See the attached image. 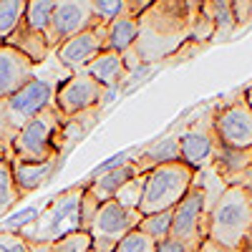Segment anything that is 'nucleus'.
Returning a JSON list of instances; mask_svg holds the SVG:
<instances>
[{
  "instance_id": "obj_1",
  "label": "nucleus",
  "mask_w": 252,
  "mask_h": 252,
  "mask_svg": "<svg viewBox=\"0 0 252 252\" xmlns=\"http://www.w3.org/2000/svg\"><path fill=\"white\" fill-rule=\"evenodd\" d=\"M202 0H154L144 13H139V40L134 51L144 63H157L172 58L192 33V20Z\"/></svg>"
},
{
  "instance_id": "obj_2",
  "label": "nucleus",
  "mask_w": 252,
  "mask_h": 252,
  "mask_svg": "<svg viewBox=\"0 0 252 252\" xmlns=\"http://www.w3.org/2000/svg\"><path fill=\"white\" fill-rule=\"evenodd\" d=\"M252 220V194L237 184H227L220 199L209 207L207 237L227 247H245L250 237Z\"/></svg>"
},
{
  "instance_id": "obj_3",
  "label": "nucleus",
  "mask_w": 252,
  "mask_h": 252,
  "mask_svg": "<svg viewBox=\"0 0 252 252\" xmlns=\"http://www.w3.org/2000/svg\"><path fill=\"white\" fill-rule=\"evenodd\" d=\"M194 177H197V169H192V166L182 159L154 166L152 172H146V184H144L139 212L141 215H154V212L174 209L184 199V194L192 189Z\"/></svg>"
},
{
  "instance_id": "obj_4",
  "label": "nucleus",
  "mask_w": 252,
  "mask_h": 252,
  "mask_svg": "<svg viewBox=\"0 0 252 252\" xmlns=\"http://www.w3.org/2000/svg\"><path fill=\"white\" fill-rule=\"evenodd\" d=\"M83 187L86 184H76L68 187L66 192H61L53 197L46 209H40V215L33 224H28L23 235L28 242H56L61 237H66L71 232L81 229V197H83Z\"/></svg>"
},
{
  "instance_id": "obj_5",
  "label": "nucleus",
  "mask_w": 252,
  "mask_h": 252,
  "mask_svg": "<svg viewBox=\"0 0 252 252\" xmlns=\"http://www.w3.org/2000/svg\"><path fill=\"white\" fill-rule=\"evenodd\" d=\"M63 116L58 114L56 103L46 106L40 114H35L23 129L18 131L13 141V159L18 161H48L58 154V129Z\"/></svg>"
},
{
  "instance_id": "obj_6",
  "label": "nucleus",
  "mask_w": 252,
  "mask_h": 252,
  "mask_svg": "<svg viewBox=\"0 0 252 252\" xmlns=\"http://www.w3.org/2000/svg\"><path fill=\"white\" fill-rule=\"evenodd\" d=\"M207 194L199 179L194 177L192 189L184 194V199L172 209V235L177 242L187 247V252H197L199 245L207 240Z\"/></svg>"
},
{
  "instance_id": "obj_7",
  "label": "nucleus",
  "mask_w": 252,
  "mask_h": 252,
  "mask_svg": "<svg viewBox=\"0 0 252 252\" xmlns=\"http://www.w3.org/2000/svg\"><path fill=\"white\" fill-rule=\"evenodd\" d=\"M56 86H58L56 81L35 73L26 86H20L13 96L0 98L3 116H5L8 126L15 131V136L35 114H40L46 106H51V103L56 101Z\"/></svg>"
},
{
  "instance_id": "obj_8",
  "label": "nucleus",
  "mask_w": 252,
  "mask_h": 252,
  "mask_svg": "<svg viewBox=\"0 0 252 252\" xmlns=\"http://www.w3.org/2000/svg\"><path fill=\"white\" fill-rule=\"evenodd\" d=\"M141 222V212L134 207H124L119 204L116 199H109V202H101L98 212L89 227V235L94 240L91 250L96 252H114L116 242L121 237H126L136 229Z\"/></svg>"
},
{
  "instance_id": "obj_9",
  "label": "nucleus",
  "mask_w": 252,
  "mask_h": 252,
  "mask_svg": "<svg viewBox=\"0 0 252 252\" xmlns=\"http://www.w3.org/2000/svg\"><path fill=\"white\" fill-rule=\"evenodd\" d=\"M212 129L222 146L229 149H252V106L245 91L232 101L212 106Z\"/></svg>"
},
{
  "instance_id": "obj_10",
  "label": "nucleus",
  "mask_w": 252,
  "mask_h": 252,
  "mask_svg": "<svg viewBox=\"0 0 252 252\" xmlns=\"http://www.w3.org/2000/svg\"><path fill=\"white\" fill-rule=\"evenodd\" d=\"M101 51H106V23H94L86 31L63 40L56 48V61L71 73H78L86 71V66Z\"/></svg>"
},
{
  "instance_id": "obj_11",
  "label": "nucleus",
  "mask_w": 252,
  "mask_h": 252,
  "mask_svg": "<svg viewBox=\"0 0 252 252\" xmlns=\"http://www.w3.org/2000/svg\"><path fill=\"white\" fill-rule=\"evenodd\" d=\"M179 141V154H182V161H187L192 169L202 172V169H209L215 161V152H217V136H215V129H212V109L204 114L202 121H197L194 126H189L187 131H182L177 136Z\"/></svg>"
},
{
  "instance_id": "obj_12",
  "label": "nucleus",
  "mask_w": 252,
  "mask_h": 252,
  "mask_svg": "<svg viewBox=\"0 0 252 252\" xmlns=\"http://www.w3.org/2000/svg\"><path fill=\"white\" fill-rule=\"evenodd\" d=\"M101 91H103V86L96 78H91L86 71H78V73H71L66 81H61L56 86V101L53 103H56L58 114L66 119V116H73V114H81L86 109L98 106Z\"/></svg>"
},
{
  "instance_id": "obj_13",
  "label": "nucleus",
  "mask_w": 252,
  "mask_h": 252,
  "mask_svg": "<svg viewBox=\"0 0 252 252\" xmlns=\"http://www.w3.org/2000/svg\"><path fill=\"white\" fill-rule=\"evenodd\" d=\"M94 0H56L53 23L48 31V43L56 51L63 40L94 26Z\"/></svg>"
},
{
  "instance_id": "obj_14",
  "label": "nucleus",
  "mask_w": 252,
  "mask_h": 252,
  "mask_svg": "<svg viewBox=\"0 0 252 252\" xmlns=\"http://www.w3.org/2000/svg\"><path fill=\"white\" fill-rule=\"evenodd\" d=\"M35 76V63L18 48L0 43V98L13 96Z\"/></svg>"
},
{
  "instance_id": "obj_15",
  "label": "nucleus",
  "mask_w": 252,
  "mask_h": 252,
  "mask_svg": "<svg viewBox=\"0 0 252 252\" xmlns=\"http://www.w3.org/2000/svg\"><path fill=\"white\" fill-rule=\"evenodd\" d=\"M63 157H53L48 161H10V172H13V182L18 187L20 197H26L31 192H35L38 187H43L46 182H51L56 177V172L63 166Z\"/></svg>"
},
{
  "instance_id": "obj_16",
  "label": "nucleus",
  "mask_w": 252,
  "mask_h": 252,
  "mask_svg": "<svg viewBox=\"0 0 252 252\" xmlns=\"http://www.w3.org/2000/svg\"><path fill=\"white\" fill-rule=\"evenodd\" d=\"M101 109L94 106V109H86V111H81V114H73V116H66L61 121V129H58V154L66 159L68 152L73 149V146L81 141V139H86L91 131H94V126L98 124L101 119Z\"/></svg>"
},
{
  "instance_id": "obj_17",
  "label": "nucleus",
  "mask_w": 252,
  "mask_h": 252,
  "mask_svg": "<svg viewBox=\"0 0 252 252\" xmlns=\"http://www.w3.org/2000/svg\"><path fill=\"white\" fill-rule=\"evenodd\" d=\"M86 73L91 78H96L103 89H109V86H116L121 89V83L126 78V66H124V56L116 53V51H101L89 66H86Z\"/></svg>"
},
{
  "instance_id": "obj_18",
  "label": "nucleus",
  "mask_w": 252,
  "mask_h": 252,
  "mask_svg": "<svg viewBox=\"0 0 252 252\" xmlns=\"http://www.w3.org/2000/svg\"><path fill=\"white\" fill-rule=\"evenodd\" d=\"M134 157H136V154H134ZM136 174H141V172H139V166H136L134 159H131V161H126L124 166H119V169H111V172H106V174H98V177L89 179L86 189H89V192H91L98 202H109V199L116 197L119 189L129 182L131 177H136Z\"/></svg>"
},
{
  "instance_id": "obj_19",
  "label": "nucleus",
  "mask_w": 252,
  "mask_h": 252,
  "mask_svg": "<svg viewBox=\"0 0 252 252\" xmlns=\"http://www.w3.org/2000/svg\"><path fill=\"white\" fill-rule=\"evenodd\" d=\"M5 43L13 46V48H18L23 56H28L35 66H38V63H43V61L48 58V53L53 51L51 43H48V38H46L43 33L28 28L26 23H20V26L10 33V38L5 40Z\"/></svg>"
},
{
  "instance_id": "obj_20",
  "label": "nucleus",
  "mask_w": 252,
  "mask_h": 252,
  "mask_svg": "<svg viewBox=\"0 0 252 252\" xmlns=\"http://www.w3.org/2000/svg\"><path fill=\"white\" fill-rule=\"evenodd\" d=\"M139 40V18L136 15H119L106 26V48L116 53H126L136 46Z\"/></svg>"
},
{
  "instance_id": "obj_21",
  "label": "nucleus",
  "mask_w": 252,
  "mask_h": 252,
  "mask_svg": "<svg viewBox=\"0 0 252 252\" xmlns=\"http://www.w3.org/2000/svg\"><path fill=\"white\" fill-rule=\"evenodd\" d=\"M179 159H182L179 141H177V136H169V139H161V141H157L152 146H146L144 152L139 149L136 157H134V164L139 166L141 174H146V172H152L154 166H159V164H169V161H179Z\"/></svg>"
},
{
  "instance_id": "obj_22",
  "label": "nucleus",
  "mask_w": 252,
  "mask_h": 252,
  "mask_svg": "<svg viewBox=\"0 0 252 252\" xmlns=\"http://www.w3.org/2000/svg\"><path fill=\"white\" fill-rule=\"evenodd\" d=\"M252 164V149H229V146H217L215 152V161H212V169L217 177H222L224 184L232 182V177H237L242 169Z\"/></svg>"
},
{
  "instance_id": "obj_23",
  "label": "nucleus",
  "mask_w": 252,
  "mask_h": 252,
  "mask_svg": "<svg viewBox=\"0 0 252 252\" xmlns=\"http://www.w3.org/2000/svg\"><path fill=\"white\" fill-rule=\"evenodd\" d=\"M199 8L215 23V38L212 40H224L235 33L237 20H235V13H232V0H202Z\"/></svg>"
},
{
  "instance_id": "obj_24",
  "label": "nucleus",
  "mask_w": 252,
  "mask_h": 252,
  "mask_svg": "<svg viewBox=\"0 0 252 252\" xmlns=\"http://www.w3.org/2000/svg\"><path fill=\"white\" fill-rule=\"evenodd\" d=\"M53 13H56V0H28L23 23L48 38V31H51V23H53Z\"/></svg>"
},
{
  "instance_id": "obj_25",
  "label": "nucleus",
  "mask_w": 252,
  "mask_h": 252,
  "mask_svg": "<svg viewBox=\"0 0 252 252\" xmlns=\"http://www.w3.org/2000/svg\"><path fill=\"white\" fill-rule=\"evenodd\" d=\"M26 0H0V43H5L10 33L23 23Z\"/></svg>"
},
{
  "instance_id": "obj_26",
  "label": "nucleus",
  "mask_w": 252,
  "mask_h": 252,
  "mask_svg": "<svg viewBox=\"0 0 252 252\" xmlns=\"http://www.w3.org/2000/svg\"><path fill=\"white\" fill-rule=\"evenodd\" d=\"M144 235H149L154 242H161L172 235V209L166 212H154V215H141L139 227Z\"/></svg>"
},
{
  "instance_id": "obj_27",
  "label": "nucleus",
  "mask_w": 252,
  "mask_h": 252,
  "mask_svg": "<svg viewBox=\"0 0 252 252\" xmlns=\"http://www.w3.org/2000/svg\"><path fill=\"white\" fill-rule=\"evenodd\" d=\"M20 202V192L13 182V172H10V161H5L0 157V215L8 212L10 207H15Z\"/></svg>"
},
{
  "instance_id": "obj_28",
  "label": "nucleus",
  "mask_w": 252,
  "mask_h": 252,
  "mask_svg": "<svg viewBox=\"0 0 252 252\" xmlns=\"http://www.w3.org/2000/svg\"><path fill=\"white\" fill-rule=\"evenodd\" d=\"M91 245H94L91 235L86 232V229H78V232H71L66 237L51 242V250L48 252H89Z\"/></svg>"
},
{
  "instance_id": "obj_29",
  "label": "nucleus",
  "mask_w": 252,
  "mask_h": 252,
  "mask_svg": "<svg viewBox=\"0 0 252 252\" xmlns=\"http://www.w3.org/2000/svg\"><path fill=\"white\" fill-rule=\"evenodd\" d=\"M144 184H146V174H136V177H131V179L116 192L114 199H116L119 204H124V207H134V209H139V204H141V194H144Z\"/></svg>"
},
{
  "instance_id": "obj_30",
  "label": "nucleus",
  "mask_w": 252,
  "mask_h": 252,
  "mask_svg": "<svg viewBox=\"0 0 252 252\" xmlns=\"http://www.w3.org/2000/svg\"><path fill=\"white\" fill-rule=\"evenodd\" d=\"M129 13V3L126 0H94V20L96 23H111L119 15Z\"/></svg>"
},
{
  "instance_id": "obj_31",
  "label": "nucleus",
  "mask_w": 252,
  "mask_h": 252,
  "mask_svg": "<svg viewBox=\"0 0 252 252\" xmlns=\"http://www.w3.org/2000/svg\"><path fill=\"white\" fill-rule=\"evenodd\" d=\"M154 250H157V242L149 235H144L141 229H131L114 247V252H154Z\"/></svg>"
},
{
  "instance_id": "obj_32",
  "label": "nucleus",
  "mask_w": 252,
  "mask_h": 252,
  "mask_svg": "<svg viewBox=\"0 0 252 252\" xmlns=\"http://www.w3.org/2000/svg\"><path fill=\"white\" fill-rule=\"evenodd\" d=\"M38 215H40L38 207H26V209H20V212L10 215L3 224H0V232H15V235H20L28 224H33V222L38 220Z\"/></svg>"
},
{
  "instance_id": "obj_33",
  "label": "nucleus",
  "mask_w": 252,
  "mask_h": 252,
  "mask_svg": "<svg viewBox=\"0 0 252 252\" xmlns=\"http://www.w3.org/2000/svg\"><path fill=\"white\" fill-rule=\"evenodd\" d=\"M136 152H139V149H124V152H119V154H114V157H109V159H103L96 169L91 172L89 179H94V177H98V174H106V172H111V169H119V166H124L126 161H131Z\"/></svg>"
},
{
  "instance_id": "obj_34",
  "label": "nucleus",
  "mask_w": 252,
  "mask_h": 252,
  "mask_svg": "<svg viewBox=\"0 0 252 252\" xmlns=\"http://www.w3.org/2000/svg\"><path fill=\"white\" fill-rule=\"evenodd\" d=\"M98 207H101V202L89 192L86 187H83V197H81V229H86V232H89V227H91V222H94V217L98 212Z\"/></svg>"
},
{
  "instance_id": "obj_35",
  "label": "nucleus",
  "mask_w": 252,
  "mask_h": 252,
  "mask_svg": "<svg viewBox=\"0 0 252 252\" xmlns=\"http://www.w3.org/2000/svg\"><path fill=\"white\" fill-rule=\"evenodd\" d=\"M0 252H31V242L23 235L0 232Z\"/></svg>"
},
{
  "instance_id": "obj_36",
  "label": "nucleus",
  "mask_w": 252,
  "mask_h": 252,
  "mask_svg": "<svg viewBox=\"0 0 252 252\" xmlns=\"http://www.w3.org/2000/svg\"><path fill=\"white\" fill-rule=\"evenodd\" d=\"M232 13L237 26H247L252 20V0H232Z\"/></svg>"
},
{
  "instance_id": "obj_37",
  "label": "nucleus",
  "mask_w": 252,
  "mask_h": 252,
  "mask_svg": "<svg viewBox=\"0 0 252 252\" xmlns=\"http://www.w3.org/2000/svg\"><path fill=\"white\" fill-rule=\"evenodd\" d=\"M197 252H242V247H227V245H220V242H215V240L207 237V240L199 245Z\"/></svg>"
},
{
  "instance_id": "obj_38",
  "label": "nucleus",
  "mask_w": 252,
  "mask_h": 252,
  "mask_svg": "<svg viewBox=\"0 0 252 252\" xmlns=\"http://www.w3.org/2000/svg\"><path fill=\"white\" fill-rule=\"evenodd\" d=\"M229 184H237V187L245 189V192L252 194V164L247 166V169H242L237 177H232V182H229Z\"/></svg>"
},
{
  "instance_id": "obj_39",
  "label": "nucleus",
  "mask_w": 252,
  "mask_h": 252,
  "mask_svg": "<svg viewBox=\"0 0 252 252\" xmlns=\"http://www.w3.org/2000/svg\"><path fill=\"white\" fill-rule=\"evenodd\" d=\"M154 252H187V247L182 242H177L174 237H166V240L157 242V250Z\"/></svg>"
},
{
  "instance_id": "obj_40",
  "label": "nucleus",
  "mask_w": 252,
  "mask_h": 252,
  "mask_svg": "<svg viewBox=\"0 0 252 252\" xmlns=\"http://www.w3.org/2000/svg\"><path fill=\"white\" fill-rule=\"evenodd\" d=\"M126 3H129V15H139L149 8L154 0H126Z\"/></svg>"
},
{
  "instance_id": "obj_41",
  "label": "nucleus",
  "mask_w": 252,
  "mask_h": 252,
  "mask_svg": "<svg viewBox=\"0 0 252 252\" xmlns=\"http://www.w3.org/2000/svg\"><path fill=\"white\" fill-rule=\"evenodd\" d=\"M51 242H31V252H48Z\"/></svg>"
},
{
  "instance_id": "obj_42",
  "label": "nucleus",
  "mask_w": 252,
  "mask_h": 252,
  "mask_svg": "<svg viewBox=\"0 0 252 252\" xmlns=\"http://www.w3.org/2000/svg\"><path fill=\"white\" fill-rule=\"evenodd\" d=\"M245 96H247V103H250V106H252V83H250V86L245 89Z\"/></svg>"
},
{
  "instance_id": "obj_43",
  "label": "nucleus",
  "mask_w": 252,
  "mask_h": 252,
  "mask_svg": "<svg viewBox=\"0 0 252 252\" xmlns=\"http://www.w3.org/2000/svg\"><path fill=\"white\" fill-rule=\"evenodd\" d=\"M242 252H252V237L245 242V247H242Z\"/></svg>"
},
{
  "instance_id": "obj_44",
  "label": "nucleus",
  "mask_w": 252,
  "mask_h": 252,
  "mask_svg": "<svg viewBox=\"0 0 252 252\" xmlns=\"http://www.w3.org/2000/svg\"><path fill=\"white\" fill-rule=\"evenodd\" d=\"M250 237H252V220H250ZM250 237H247V240H250Z\"/></svg>"
},
{
  "instance_id": "obj_45",
  "label": "nucleus",
  "mask_w": 252,
  "mask_h": 252,
  "mask_svg": "<svg viewBox=\"0 0 252 252\" xmlns=\"http://www.w3.org/2000/svg\"><path fill=\"white\" fill-rule=\"evenodd\" d=\"M89 252H96V250H89Z\"/></svg>"
},
{
  "instance_id": "obj_46",
  "label": "nucleus",
  "mask_w": 252,
  "mask_h": 252,
  "mask_svg": "<svg viewBox=\"0 0 252 252\" xmlns=\"http://www.w3.org/2000/svg\"><path fill=\"white\" fill-rule=\"evenodd\" d=\"M26 3H28V0H26Z\"/></svg>"
}]
</instances>
